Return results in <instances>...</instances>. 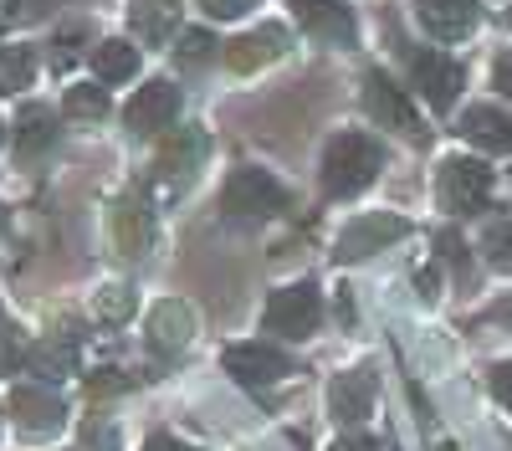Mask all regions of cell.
Returning <instances> with one entry per match:
<instances>
[{"label":"cell","mask_w":512,"mask_h":451,"mask_svg":"<svg viewBox=\"0 0 512 451\" xmlns=\"http://www.w3.org/2000/svg\"><path fill=\"white\" fill-rule=\"evenodd\" d=\"M128 129L134 134H164V129H175V118H180V88L169 77H154L144 82V88L128 98Z\"/></svg>","instance_id":"cell-7"},{"label":"cell","mask_w":512,"mask_h":451,"mask_svg":"<svg viewBox=\"0 0 512 451\" xmlns=\"http://www.w3.org/2000/svg\"><path fill=\"white\" fill-rule=\"evenodd\" d=\"M0 139H6V123H0Z\"/></svg>","instance_id":"cell-41"},{"label":"cell","mask_w":512,"mask_h":451,"mask_svg":"<svg viewBox=\"0 0 512 451\" xmlns=\"http://www.w3.org/2000/svg\"><path fill=\"white\" fill-rule=\"evenodd\" d=\"M333 451H379V441H374V436H344Z\"/></svg>","instance_id":"cell-34"},{"label":"cell","mask_w":512,"mask_h":451,"mask_svg":"<svg viewBox=\"0 0 512 451\" xmlns=\"http://www.w3.org/2000/svg\"><path fill=\"white\" fill-rule=\"evenodd\" d=\"M41 6H52V0H21V11H41Z\"/></svg>","instance_id":"cell-39"},{"label":"cell","mask_w":512,"mask_h":451,"mask_svg":"<svg viewBox=\"0 0 512 451\" xmlns=\"http://www.w3.org/2000/svg\"><path fill=\"white\" fill-rule=\"evenodd\" d=\"M210 52H216V36H210V31H185V36H180V47H175L180 67H205Z\"/></svg>","instance_id":"cell-25"},{"label":"cell","mask_w":512,"mask_h":451,"mask_svg":"<svg viewBox=\"0 0 512 451\" xmlns=\"http://www.w3.org/2000/svg\"><path fill=\"white\" fill-rule=\"evenodd\" d=\"M297 26H303L308 36L328 41V47H354V36H359V21L354 11L344 6V0H287Z\"/></svg>","instance_id":"cell-8"},{"label":"cell","mask_w":512,"mask_h":451,"mask_svg":"<svg viewBox=\"0 0 512 451\" xmlns=\"http://www.w3.org/2000/svg\"><path fill=\"white\" fill-rule=\"evenodd\" d=\"M190 334H195V313H190V303H175V298H169V303H159V308L149 313V339H154L159 354L185 349Z\"/></svg>","instance_id":"cell-17"},{"label":"cell","mask_w":512,"mask_h":451,"mask_svg":"<svg viewBox=\"0 0 512 451\" xmlns=\"http://www.w3.org/2000/svg\"><path fill=\"white\" fill-rule=\"evenodd\" d=\"M487 318H497V323H512V303H497V308H487Z\"/></svg>","instance_id":"cell-38"},{"label":"cell","mask_w":512,"mask_h":451,"mask_svg":"<svg viewBox=\"0 0 512 451\" xmlns=\"http://www.w3.org/2000/svg\"><path fill=\"white\" fill-rule=\"evenodd\" d=\"M221 205L231 216H256V221H267V216H282L287 211V190L267 175V170H236L221 190Z\"/></svg>","instance_id":"cell-3"},{"label":"cell","mask_w":512,"mask_h":451,"mask_svg":"<svg viewBox=\"0 0 512 451\" xmlns=\"http://www.w3.org/2000/svg\"><path fill=\"white\" fill-rule=\"evenodd\" d=\"M26 344H21V334H16V328L6 323V328H0V375H16V369L26 364Z\"/></svg>","instance_id":"cell-27"},{"label":"cell","mask_w":512,"mask_h":451,"mask_svg":"<svg viewBox=\"0 0 512 451\" xmlns=\"http://www.w3.org/2000/svg\"><path fill=\"white\" fill-rule=\"evenodd\" d=\"M26 364L36 369V375H47V380L72 375V364H77V334H57V339H47L41 349L26 354Z\"/></svg>","instance_id":"cell-22"},{"label":"cell","mask_w":512,"mask_h":451,"mask_svg":"<svg viewBox=\"0 0 512 451\" xmlns=\"http://www.w3.org/2000/svg\"><path fill=\"white\" fill-rule=\"evenodd\" d=\"M410 77H415V88L425 93V103H431L436 113H446V108L456 103L461 82H466L461 62H451V57H441V52H415V57H410Z\"/></svg>","instance_id":"cell-9"},{"label":"cell","mask_w":512,"mask_h":451,"mask_svg":"<svg viewBox=\"0 0 512 451\" xmlns=\"http://www.w3.org/2000/svg\"><path fill=\"white\" fill-rule=\"evenodd\" d=\"M492 395L512 410V359H502V364H492Z\"/></svg>","instance_id":"cell-31"},{"label":"cell","mask_w":512,"mask_h":451,"mask_svg":"<svg viewBox=\"0 0 512 451\" xmlns=\"http://www.w3.org/2000/svg\"><path fill=\"white\" fill-rule=\"evenodd\" d=\"M226 375H236L241 385H277L292 375V359L272 344H236L226 349Z\"/></svg>","instance_id":"cell-11"},{"label":"cell","mask_w":512,"mask_h":451,"mask_svg":"<svg viewBox=\"0 0 512 451\" xmlns=\"http://www.w3.org/2000/svg\"><path fill=\"white\" fill-rule=\"evenodd\" d=\"M144 451H190V446H185V441H175V436H164V431H159V436H149V441H144Z\"/></svg>","instance_id":"cell-33"},{"label":"cell","mask_w":512,"mask_h":451,"mask_svg":"<svg viewBox=\"0 0 512 451\" xmlns=\"http://www.w3.org/2000/svg\"><path fill=\"white\" fill-rule=\"evenodd\" d=\"M492 82L502 88V98H512V52H502V57H497V67H492Z\"/></svg>","instance_id":"cell-32"},{"label":"cell","mask_w":512,"mask_h":451,"mask_svg":"<svg viewBox=\"0 0 512 451\" xmlns=\"http://www.w3.org/2000/svg\"><path fill=\"white\" fill-rule=\"evenodd\" d=\"M379 164H384V144L369 139V134H338V139H328V149H323V195L349 200V195L369 190L374 175H379Z\"/></svg>","instance_id":"cell-1"},{"label":"cell","mask_w":512,"mask_h":451,"mask_svg":"<svg viewBox=\"0 0 512 451\" xmlns=\"http://www.w3.org/2000/svg\"><path fill=\"white\" fill-rule=\"evenodd\" d=\"M262 323L272 328V334H287V339H308L313 328L323 323V298L313 282H292V287H277V293L267 298V313Z\"/></svg>","instance_id":"cell-2"},{"label":"cell","mask_w":512,"mask_h":451,"mask_svg":"<svg viewBox=\"0 0 512 451\" xmlns=\"http://www.w3.org/2000/svg\"><path fill=\"white\" fill-rule=\"evenodd\" d=\"M149 241H154L149 200H144V195H123V200L113 205V246H118V257L139 262V257L149 252Z\"/></svg>","instance_id":"cell-12"},{"label":"cell","mask_w":512,"mask_h":451,"mask_svg":"<svg viewBox=\"0 0 512 451\" xmlns=\"http://www.w3.org/2000/svg\"><path fill=\"white\" fill-rule=\"evenodd\" d=\"M415 11H420V26L431 31L436 41H461L482 21L477 0H415Z\"/></svg>","instance_id":"cell-14"},{"label":"cell","mask_w":512,"mask_h":451,"mask_svg":"<svg viewBox=\"0 0 512 451\" xmlns=\"http://www.w3.org/2000/svg\"><path fill=\"white\" fill-rule=\"evenodd\" d=\"M487 195H492V170L482 159H446L441 164V205L451 216L482 211Z\"/></svg>","instance_id":"cell-5"},{"label":"cell","mask_w":512,"mask_h":451,"mask_svg":"<svg viewBox=\"0 0 512 451\" xmlns=\"http://www.w3.org/2000/svg\"><path fill=\"white\" fill-rule=\"evenodd\" d=\"M123 380H113V369H98V380H93V390H118Z\"/></svg>","instance_id":"cell-37"},{"label":"cell","mask_w":512,"mask_h":451,"mask_svg":"<svg viewBox=\"0 0 512 451\" xmlns=\"http://www.w3.org/2000/svg\"><path fill=\"white\" fill-rule=\"evenodd\" d=\"M52 139H57L52 108H47V103H26L21 118H16V154H21V159H41V154L52 149Z\"/></svg>","instance_id":"cell-19"},{"label":"cell","mask_w":512,"mask_h":451,"mask_svg":"<svg viewBox=\"0 0 512 451\" xmlns=\"http://www.w3.org/2000/svg\"><path fill=\"white\" fill-rule=\"evenodd\" d=\"M93 72H98V82H128L139 72V47L134 41H98L93 47Z\"/></svg>","instance_id":"cell-21"},{"label":"cell","mask_w":512,"mask_h":451,"mask_svg":"<svg viewBox=\"0 0 512 451\" xmlns=\"http://www.w3.org/2000/svg\"><path fill=\"white\" fill-rule=\"evenodd\" d=\"M482 252H487V262H492V267L512 272V216L487 221V231H482Z\"/></svg>","instance_id":"cell-24"},{"label":"cell","mask_w":512,"mask_h":451,"mask_svg":"<svg viewBox=\"0 0 512 451\" xmlns=\"http://www.w3.org/2000/svg\"><path fill=\"white\" fill-rule=\"evenodd\" d=\"M11 421H16L26 436H52V431H62V421H67V405H62L52 390H41V385H16V390H11Z\"/></svg>","instance_id":"cell-10"},{"label":"cell","mask_w":512,"mask_h":451,"mask_svg":"<svg viewBox=\"0 0 512 451\" xmlns=\"http://www.w3.org/2000/svg\"><path fill=\"white\" fill-rule=\"evenodd\" d=\"M364 108H369V118L379 123V129H395V134H405V139H425L415 103H410L384 72H364Z\"/></svg>","instance_id":"cell-6"},{"label":"cell","mask_w":512,"mask_h":451,"mask_svg":"<svg viewBox=\"0 0 512 451\" xmlns=\"http://www.w3.org/2000/svg\"><path fill=\"white\" fill-rule=\"evenodd\" d=\"M287 52V31L282 26H256L236 41H226V67L231 72H256V67H267Z\"/></svg>","instance_id":"cell-15"},{"label":"cell","mask_w":512,"mask_h":451,"mask_svg":"<svg viewBox=\"0 0 512 451\" xmlns=\"http://www.w3.org/2000/svg\"><path fill=\"white\" fill-rule=\"evenodd\" d=\"M405 236H410V221H405V216L374 211V216H359V221H349L344 231H338L333 257H338V262H364V257L384 252L390 241H405Z\"/></svg>","instance_id":"cell-4"},{"label":"cell","mask_w":512,"mask_h":451,"mask_svg":"<svg viewBox=\"0 0 512 451\" xmlns=\"http://www.w3.org/2000/svg\"><path fill=\"white\" fill-rule=\"evenodd\" d=\"M461 139H472L487 154H512V118L492 103H477L461 113Z\"/></svg>","instance_id":"cell-16"},{"label":"cell","mask_w":512,"mask_h":451,"mask_svg":"<svg viewBox=\"0 0 512 451\" xmlns=\"http://www.w3.org/2000/svg\"><path fill=\"white\" fill-rule=\"evenodd\" d=\"M67 113L72 118H108V93L103 88H72L67 93Z\"/></svg>","instance_id":"cell-26"},{"label":"cell","mask_w":512,"mask_h":451,"mask_svg":"<svg viewBox=\"0 0 512 451\" xmlns=\"http://www.w3.org/2000/svg\"><path fill=\"white\" fill-rule=\"evenodd\" d=\"M57 47H62V52H57V67H67V62L77 57V36H62V41H57Z\"/></svg>","instance_id":"cell-35"},{"label":"cell","mask_w":512,"mask_h":451,"mask_svg":"<svg viewBox=\"0 0 512 451\" xmlns=\"http://www.w3.org/2000/svg\"><path fill=\"white\" fill-rule=\"evenodd\" d=\"M195 6L205 11V16H216V21H236V16H246L256 0H195Z\"/></svg>","instance_id":"cell-29"},{"label":"cell","mask_w":512,"mask_h":451,"mask_svg":"<svg viewBox=\"0 0 512 451\" xmlns=\"http://www.w3.org/2000/svg\"><path fill=\"white\" fill-rule=\"evenodd\" d=\"M200 159H205V134H200V129H175V139L159 149L154 170H159L164 180H185Z\"/></svg>","instance_id":"cell-20"},{"label":"cell","mask_w":512,"mask_h":451,"mask_svg":"<svg viewBox=\"0 0 512 451\" xmlns=\"http://www.w3.org/2000/svg\"><path fill=\"white\" fill-rule=\"evenodd\" d=\"M436 246H441V257L466 277V246H461V236H456V231H441V241H436Z\"/></svg>","instance_id":"cell-30"},{"label":"cell","mask_w":512,"mask_h":451,"mask_svg":"<svg viewBox=\"0 0 512 451\" xmlns=\"http://www.w3.org/2000/svg\"><path fill=\"white\" fill-rule=\"evenodd\" d=\"M180 0H128V26H134V36L139 41H164V36H175V26H180Z\"/></svg>","instance_id":"cell-18"},{"label":"cell","mask_w":512,"mask_h":451,"mask_svg":"<svg viewBox=\"0 0 512 451\" xmlns=\"http://www.w3.org/2000/svg\"><path fill=\"white\" fill-rule=\"evenodd\" d=\"M128 303H134V293H128V287H103V303H98V313L108 318V323H118V318H128Z\"/></svg>","instance_id":"cell-28"},{"label":"cell","mask_w":512,"mask_h":451,"mask_svg":"<svg viewBox=\"0 0 512 451\" xmlns=\"http://www.w3.org/2000/svg\"><path fill=\"white\" fill-rule=\"evenodd\" d=\"M328 410H333V421H338V426H359V421H369V410H374V375H369V369H349V375H333V385H328Z\"/></svg>","instance_id":"cell-13"},{"label":"cell","mask_w":512,"mask_h":451,"mask_svg":"<svg viewBox=\"0 0 512 451\" xmlns=\"http://www.w3.org/2000/svg\"><path fill=\"white\" fill-rule=\"evenodd\" d=\"M0 231H6V211H0Z\"/></svg>","instance_id":"cell-40"},{"label":"cell","mask_w":512,"mask_h":451,"mask_svg":"<svg viewBox=\"0 0 512 451\" xmlns=\"http://www.w3.org/2000/svg\"><path fill=\"white\" fill-rule=\"evenodd\" d=\"M420 293H425V298H436V267H425V272H420Z\"/></svg>","instance_id":"cell-36"},{"label":"cell","mask_w":512,"mask_h":451,"mask_svg":"<svg viewBox=\"0 0 512 451\" xmlns=\"http://www.w3.org/2000/svg\"><path fill=\"white\" fill-rule=\"evenodd\" d=\"M31 77H36V57L26 47H0V93L31 88Z\"/></svg>","instance_id":"cell-23"}]
</instances>
